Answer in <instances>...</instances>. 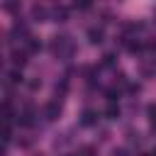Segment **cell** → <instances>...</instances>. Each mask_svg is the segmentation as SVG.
Masks as SVG:
<instances>
[{"label": "cell", "instance_id": "cell-6", "mask_svg": "<svg viewBox=\"0 0 156 156\" xmlns=\"http://www.w3.org/2000/svg\"><path fill=\"white\" fill-rule=\"evenodd\" d=\"M32 20H34V22H44V20H49V10H46L44 5H34V7H32Z\"/></svg>", "mask_w": 156, "mask_h": 156}, {"label": "cell", "instance_id": "cell-10", "mask_svg": "<svg viewBox=\"0 0 156 156\" xmlns=\"http://www.w3.org/2000/svg\"><path fill=\"white\" fill-rule=\"evenodd\" d=\"M7 80H10L12 85H17V83H22V68H12V71L7 73Z\"/></svg>", "mask_w": 156, "mask_h": 156}, {"label": "cell", "instance_id": "cell-7", "mask_svg": "<svg viewBox=\"0 0 156 156\" xmlns=\"http://www.w3.org/2000/svg\"><path fill=\"white\" fill-rule=\"evenodd\" d=\"M141 76L144 78H156V61H144L141 63Z\"/></svg>", "mask_w": 156, "mask_h": 156}, {"label": "cell", "instance_id": "cell-18", "mask_svg": "<svg viewBox=\"0 0 156 156\" xmlns=\"http://www.w3.org/2000/svg\"><path fill=\"white\" fill-rule=\"evenodd\" d=\"M112 156H127V154H124V149H115V151H112Z\"/></svg>", "mask_w": 156, "mask_h": 156}, {"label": "cell", "instance_id": "cell-1", "mask_svg": "<svg viewBox=\"0 0 156 156\" xmlns=\"http://www.w3.org/2000/svg\"><path fill=\"white\" fill-rule=\"evenodd\" d=\"M76 51V44L71 41L68 34H56L54 41H51V54H56L58 58H71Z\"/></svg>", "mask_w": 156, "mask_h": 156}, {"label": "cell", "instance_id": "cell-19", "mask_svg": "<svg viewBox=\"0 0 156 156\" xmlns=\"http://www.w3.org/2000/svg\"><path fill=\"white\" fill-rule=\"evenodd\" d=\"M139 156H156V154H139Z\"/></svg>", "mask_w": 156, "mask_h": 156}, {"label": "cell", "instance_id": "cell-15", "mask_svg": "<svg viewBox=\"0 0 156 156\" xmlns=\"http://www.w3.org/2000/svg\"><path fill=\"white\" fill-rule=\"evenodd\" d=\"M146 112H149V119H151V124L156 127V102H151V105L146 107Z\"/></svg>", "mask_w": 156, "mask_h": 156}, {"label": "cell", "instance_id": "cell-17", "mask_svg": "<svg viewBox=\"0 0 156 156\" xmlns=\"http://www.w3.org/2000/svg\"><path fill=\"white\" fill-rule=\"evenodd\" d=\"M73 7H76V10H90L93 5H90V2H73Z\"/></svg>", "mask_w": 156, "mask_h": 156}, {"label": "cell", "instance_id": "cell-16", "mask_svg": "<svg viewBox=\"0 0 156 156\" xmlns=\"http://www.w3.org/2000/svg\"><path fill=\"white\" fill-rule=\"evenodd\" d=\"M17 7H20L17 2H5V5H2V10H7V12H15Z\"/></svg>", "mask_w": 156, "mask_h": 156}, {"label": "cell", "instance_id": "cell-5", "mask_svg": "<svg viewBox=\"0 0 156 156\" xmlns=\"http://www.w3.org/2000/svg\"><path fill=\"white\" fill-rule=\"evenodd\" d=\"M102 39H105L102 27H90V29H88V41H90V44H102Z\"/></svg>", "mask_w": 156, "mask_h": 156}, {"label": "cell", "instance_id": "cell-14", "mask_svg": "<svg viewBox=\"0 0 156 156\" xmlns=\"http://www.w3.org/2000/svg\"><path fill=\"white\" fill-rule=\"evenodd\" d=\"M117 63V58H115V54H105L102 56V66H107V68H112Z\"/></svg>", "mask_w": 156, "mask_h": 156}, {"label": "cell", "instance_id": "cell-8", "mask_svg": "<svg viewBox=\"0 0 156 156\" xmlns=\"http://www.w3.org/2000/svg\"><path fill=\"white\" fill-rule=\"evenodd\" d=\"M10 58H12V66H15V68H22V66L27 63V51H12Z\"/></svg>", "mask_w": 156, "mask_h": 156}, {"label": "cell", "instance_id": "cell-11", "mask_svg": "<svg viewBox=\"0 0 156 156\" xmlns=\"http://www.w3.org/2000/svg\"><path fill=\"white\" fill-rule=\"evenodd\" d=\"M105 117H107V119H117V117H119V107H117L115 102H110V105L105 107Z\"/></svg>", "mask_w": 156, "mask_h": 156}, {"label": "cell", "instance_id": "cell-4", "mask_svg": "<svg viewBox=\"0 0 156 156\" xmlns=\"http://www.w3.org/2000/svg\"><path fill=\"white\" fill-rule=\"evenodd\" d=\"M78 124H80V127H95V124H98V112H95V110H83Z\"/></svg>", "mask_w": 156, "mask_h": 156}, {"label": "cell", "instance_id": "cell-2", "mask_svg": "<svg viewBox=\"0 0 156 156\" xmlns=\"http://www.w3.org/2000/svg\"><path fill=\"white\" fill-rule=\"evenodd\" d=\"M20 127H34V122H37V110L34 107H24L22 112H20Z\"/></svg>", "mask_w": 156, "mask_h": 156}, {"label": "cell", "instance_id": "cell-13", "mask_svg": "<svg viewBox=\"0 0 156 156\" xmlns=\"http://www.w3.org/2000/svg\"><path fill=\"white\" fill-rule=\"evenodd\" d=\"M105 98H107V102H117L119 100V90L117 88H107L105 90Z\"/></svg>", "mask_w": 156, "mask_h": 156}, {"label": "cell", "instance_id": "cell-9", "mask_svg": "<svg viewBox=\"0 0 156 156\" xmlns=\"http://www.w3.org/2000/svg\"><path fill=\"white\" fill-rule=\"evenodd\" d=\"M51 15L56 17V22H66V20H68V10H66V7H54Z\"/></svg>", "mask_w": 156, "mask_h": 156}, {"label": "cell", "instance_id": "cell-12", "mask_svg": "<svg viewBox=\"0 0 156 156\" xmlns=\"http://www.w3.org/2000/svg\"><path fill=\"white\" fill-rule=\"evenodd\" d=\"M39 49H41V44H39L34 37H29V39H27V51H29V54H37Z\"/></svg>", "mask_w": 156, "mask_h": 156}, {"label": "cell", "instance_id": "cell-3", "mask_svg": "<svg viewBox=\"0 0 156 156\" xmlns=\"http://www.w3.org/2000/svg\"><path fill=\"white\" fill-rule=\"evenodd\" d=\"M44 117H46V119H58V117H61V102H58V100L46 102V105H44Z\"/></svg>", "mask_w": 156, "mask_h": 156}]
</instances>
